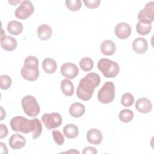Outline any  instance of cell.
I'll return each instance as SVG.
<instances>
[{"label": "cell", "instance_id": "obj_1", "mask_svg": "<svg viewBox=\"0 0 154 154\" xmlns=\"http://www.w3.org/2000/svg\"><path fill=\"white\" fill-rule=\"evenodd\" d=\"M13 131L24 134L32 133L33 140L41 135L42 125L38 119L29 120L22 116H16L11 119L10 122Z\"/></svg>", "mask_w": 154, "mask_h": 154}, {"label": "cell", "instance_id": "obj_2", "mask_svg": "<svg viewBox=\"0 0 154 154\" xmlns=\"http://www.w3.org/2000/svg\"><path fill=\"white\" fill-rule=\"evenodd\" d=\"M100 82V78L96 73H89L82 78L76 88V96L81 100H90L93 94L94 88Z\"/></svg>", "mask_w": 154, "mask_h": 154}, {"label": "cell", "instance_id": "obj_3", "mask_svg": "<svg viewBox=\"0 0 154 154\" xmlns=\"http://www.w3.org/2000/svg\"><path fill=\"white\" fill-rule=\"evenodd\" d=\"M20 74L22 78L29 81L37 79L39 76L38 60L35 56L30 55L26 57L23 66L21 69Z\"/></svg>", "mask_w": 154, "mask_h": 154}, {"label": "cell", "instance_id": "obj_4", "mask_svg": "<svg viewBox=\"0 0 154 154\" xmlns=\"http://www.w3.org/2000/svg\"><path fill=\"white\" fill-rule=\"evenodd\" d=\"M97 68L108 78L116 77L120 71L119 64L108 58L100 59L97 63Z\"/></svg>", "mask_w": 154, "mask_h": 154}, {"label": "cell", "instance_id": "obj_5", "mask_svg": "<svg viewBox=\"0 0 154 154\" xmlns=\"http://www.w3.org/2000/svg\"><path fill=\"white\" fill-rule=\"evenodd\" d=\"M21 104L24 112L28 116L36 117L40 112V106L36 99L31 95L24 96L22 99Z\"/></svg>", "mask_w": 154, "mask_h": 154}, {"label": "cell", "instance_id": "obj_6", "mask_svg": "<svg viewBox=\"0 0 154 154\" xmlns=\"http://www.w3.org/2000/svg\"><path fill=\"white\" fill-rule=\"evenodd\" d=\"M115 97V86L112 82L108 81L104 83L97 93L98 100L104 104L113 101Z\"/></svg>", "mask_w": 154, "mask_h": 154}, {"label": "cell", "instance_id": "obj_7", "mask_svg": "<svg viewBox=\"0 0 154 154\" xmlns=\"http://www.w3.org/2000/svg\"><path fill=\"white\" fill-rule=\"evenodd\" d=\"M137 17L139 22L151 23L154 19V2H147L144 7L138 12Z\"/></svg>", "mask_w": 154, "mask_h": 154}, {"label": "cell", "instance_id": "obj_8", "mask_svg": "<svg viewBox=\"0 0 154 154\" xmlns=\"http://www.w3.org/2000/svg\"><path fill=\"white\" fill-rule=\"evenodd\" d=\"M34 11V7L30 1H23L16 8L14 14L19 19H26L31 16Z\"/></svg>", "mask_w": 154, "mask_h": 154}, {"label": "cell", "instance_id": "obj_9", "mask_svg": "<svg viewBox=\"0 0 154 154\" xmlns=\"http://www.w3.org/2000/svg\"><path fill=\"white\" fill-rule=\"evenodd\" d=\"M42 120L48 130L59 127L62 123V117L58 112L45 113L42 117Z\"/></svg>", "mask_w": 154, "mask_h": 154}, {"label": "cell", "instance_id": "obj_10", "mask_svg": "<svg viewBox=\"0 0 154 154\" xmlns=\"http://www.w3.org/2000/svg\"><path fill=\"white\" fill-rule=\"evenodd\" d=\"M61 73L67 79H73L79 73V69L77 66L72 63H64L61 67Z\"/></svg>", "mask_w": 154, "mask_h": 154}, {"label": "cell", "instance_id": "obj_11", "mask_svg": "<svg viewBox=\"0 0 154 154\" xmlns=\"http://www.w3.org/2000/svg\"><path fill=\"white\" fill-rule=\"evenodd\" d=\"M131 26L125 22H120L118 23L114 28L116 35L122 40L128 38L131 34Z\"/></svg>", "mask_w": 154, "mask_h": 154}, {"label": "cell", "instance_id": "obj_12", "mask_svg": "<svg viewBox=\"0 0 154 154\" xmlns=\"http://www.w3.org/2000/svg\"><path fill=\"white\" fill-rule=\"evenodd\" d=\"M1 46L5 51H12L17 47V41L11 36L5 35V33H4L3 29H2Z\"/></svg>", "mask_w": 154, "mask_h": 154}, {"label": "cell", "instance_id": "obj_13", "mask_svg": "<svg viewBox=\"0 0 154 154\" xmlns=\"http://www.w3.org/2000/svg\"><path fill=\"white\" fill-rule=\"evenodd\" d=\"M26 139L19 134H14L10 138L8 143L10 146L15 150L22 149L26 144Z\"/></svg>", "mask_w": 154, "mask_h": 154}, {"label": "cell", "instance_id": "obj_14", "mask_svg": "<svg viewBox=\"0 0 154 154\" xmlns=\"http://www.w3.org/2000/svg\"><path fill=\"white\" fill-rule=\"evenodd\" d=\"M87 140L90 144L98 145L102 141V134L100 130L96 128L90 129L87 133Z\"/></svg>", "mask_w": 154, "mask_h": 154}, {"label": "cell", "instance_id": "obj_15", "mask_svg": "<svg viewBox=\"0 0 154 154\" xmlns=\"http://www.w3.org/2000/svg\"><path fill=\"white\" fill-rule=\"evenodd\" d=\"M135 108L140 112L146 114L151 111L152 104L150 100L147 98L141 97L136 101Z\"/></svg>", "mask_w": 154, "mask_h": 154}, {"label": "cell", "instance_id": "obj_16", "mask_svg": "<svg viewBox=\"0 0 154 154\" xmlns=\"http://www.w3.org/2000/svg\"><path fill=\"white\" fill-rule=\"evenodd\" d=\"M147 42L143 37H137L132 42V49L137 54H144L147 51Z\"/></svg>", "mask_w": 154, "mask_h": 154}, {"label": "cell", "instance_id": "obj_17", "mask_svg": "<svg viewBox=\"0 0 154 154\" xmlns=\"http://www.w3.org/2000/svg\"><path fill=\"white\" fill-rule=\"evenodd\" d=\"M37 37L41 40H49L52 36V31L51 27L47 24H42L37 28Z\"/></svg>", "mask_w": 154, "mask_h": 154}, {"label": "cell", "instance_id": "obj_18", "mask_svg": "<svg viewBox=\"0 0 154 154\" xmlns=\"http://www.w3.org/2000/svg\"><path fill=\"white\" fill-rule=\"evenodd\" d=\"M116 49L115 43L110 40H105L100 45V51L105 55H112Z\"/></svg>", "mask_w": 154, "mask_h": 154}, {"label": "cell", "instance_id": "obj_19", "mask_svg": "<svg viewBox=\"0 0 154 154\" xmlns=\"http://www.w3.org/2000/svg\"><path fill=\"white\" fill-rule=\"evenodd\" d=\"M85 111V106L79 102H75L69 108V113L73 117H82Z\"/></svg>", "mask_w": 154, "mask_h": 154}, {"label": "cell", "instance_id": "obj_20", "mask_svg": "<svg viewBox=\"0 0 154 154\" xmlns=\"http://www.w3.org/2000/svg\"><path fill=\"white\" fill-rule=\"evenodd\" d=\"M8 32L12 35H17L23 31V25L21 22L16 20H11L9 22L7 26Z\"/></svg>", "mask_w": 154, "mask_h": 154}, {"label": "cell", "instance_id": "obj_21", "mask_svg": "<svg viewBox=\"0 0 154 154\" xmlns=\"http://www.w3.org/2000/svg\"><path fill=\"white\" fill-rule=\"evenodd\" d=\"M57 63L56 61L50 58H46L43 60L42 62V67L44 71L49 74H52L55 72L57 70Z\"/></svg>", "mask_w": 154, "mask_h": 154}, {"label": "cell", "instance_id": "obj_22", "mask_svg": "<svg viewBox=\"0 0 154 154\" xmlns=\"http://www.w3.org/2000/svg\"><path fill=\"white\" fill-rule=\"evenodd\" d=\"M63 132L65 136L69 139L76 138L79 134V129L74 124H68L63 128Z\"/></svg>", "mask_w": 154, "mask_h": 154}, {"label": "cell", "instance_id": "obj_23", "mask_svg": "<svg viewBox=\"0 0 154 154\" xmlns=\"http://www.w3.org/2000/svg\"><path fill=\"white\" fill-rule=\"evenodd\" d=\"M63 93L67 96H71L74 93V86L73 83L68 79H63L60 84Z\"/></svg>", "mask_w": 154, "mask_h": 154}, {"label": "cell", "instance_id": "obj_24", "mask_svg": "<svg viewBox=\"0 0 154 154\" xmlns=\"http://www.w3.org/2000/svg\"><path fill=\"white\" fill-rule=\"evenodd\" d=\"M79 64L83 71L88 72L93 69L94 63L93 60L90 57H84L80 60Z\"/></svg>", "mask_w": 154, "mask_h": 154}, {"label": "cell", "instance_id": "obj_25", "mask_svg": "<svg viewBox=\"0 0 154 154\" xmlns=\"http://www.w3.org/2000/svg\"><path fill=\"white\" fill-rule=\"evenodd\" d=\"M119 117L122 122L128 123L132 120L134 117V112L131 109H124L119 112Z\"/></svg>", "mask_w": 154, "mask_h": 154}, {"label": "cell", "instance_id": "obj_26", "mask_svg": "<svg viewBox=\"0 0 154 154\" xmlns=\"http://www.w3.org/2000/svg\"><path fill=\"white\" fill-rule=\"evenodd\" d=\"M152 29L151 23H143L138 22L136 26L137 32L141 35H146L148 34Z\"/></svg>", "mask_w": 154, "mask_h": 154}, {"label": "cell", "instance_id": "obj_27", "mask_svg": "<svg viewBox=\"0 0 154 154\" xmlns=\"http://www.w3.org/2000/svg\"><path fill=\"white\" fill-rule=\"evenodd\" d=\"M65 3L66 7L73 11H78L82 6V2L80 0H66Z\"/></svg>", "mask_w": 154, "mask_h": 154}, {"label": "cell", "instance_id": "obj_28", "mask_svg": "<svg viewBox=\"0 0 154 154\" xmlns=\"http://www.w3.org/2000/svg\"><path fill=\"white\" fill-rule=\"evenodd\" d=\"M134 102V97L130 93H126L123 94L121 98V103L124 106H132Z\"/></svg>", "mask_w": 154, "mask_h": 154}, {"label": "cell", "instance_id": "obj_29", "mask_svg": "<svg viewBox=\"0 0 154 154\" xmlns=\"http://www.w3.org/2000/svg\"><path fill=\"white\" fill-rule=\"evenodd\" d=\"M11 79L9 76L7 75H3L0 76V87L1 89H8L11 85Z\"/></svg>", "mask_w": 154, "mask_h": 154}, {"label": "cell", "instance_id": "obj_30", "mask_svg": "<svg viewBox=\"0 0 154 154\" xmlns=\"http://www.w3.org/2000/svg\"><path fill=\"white\" fill-rule=\"evenodd\" d=\"M53 139L55 143L58 145L61 146L64 143V137L62 133L58 130H53L52 132Z\"/></svg>", "mask_w": 154, "mask_h": 154}, {"label": "cell", "instance_id": "obj_31", "mask_svg": "<svg viewBox=\"0 0 154 154\" xmlns=\"http://www.w3.org/2000/svg\"><path fill=\"white\" fill-rule=\"evenodd\" d=\"M84 4L85 5L89 8H97L100 3V0H84Z\"/></svg>", "mask_w": 154, "mask_h": 154}, {"label": "cell", "instance_id": "obj_32", "mask_svg": "<svg viewBox=\"0 0 154 154\" xmlns=\"http://www.w3.org/2000/svg\"><path fill=\"white\" fill-rule=\"evenodd\" d=\"M0 128H1L0 138L2 139V138H3L4 137H6L7 136L8 131L7 127L4 124H1L0 125Z\"/></svg>", "mask_w": 154, "mask_h": 154}, {"label": "cell", "instance_id": "obj_33", "mask_svg": "<svg viewBox=\"0 0 154 154\" xmlns=\"http://www.w3.org/2000/svg\"><path fill=\"white\" fill-rule=\"evenodd\" d=\"M97 153V150L94 147L91 146H87L85 147L82 151V153L84 154H96Z\"/></svg>", "mask_w": 154, "mask_h": 154}, {"label": "cell", "instance_id": "obj_34", "mask_svg": "<svg viewBox=\"0 0 154 154\" xmlns=\"http://www.w3.org/2000/svg\"><path fill=\"white\" fill-rule=\"evenodd\" d=\"M0 152L1 153H8V149H7V146L2 143V142H1L0 143Z\"/></svg>", "mask_w": 154, "mask_h": 154}, {"label": "cell", "instance_id": "obj_35", "mask_svg": "<svg viewBox=\"0 0 154 154\" xmlns=\"http://www.w3.org/2000/svg\"><path fill=\"white\" fill-rule=\"evenodd\" d=\"M1 120H2L6 116V113L5 111L4 110V109L3 108V107L1 108Z\"/></svg>", "mask_w": 154, "mask_h": 154}, {"label": "cell", "instance_id": "obj_36", "mask_svg": "<svg viewBox=\"0 0 154 154\" xmlns=\"http://www.w3.org/2000/svg\"><path fill=\"white\" fill-rule=\"evenodd\" d=\"M20 1L19 0V1H16V2L14 1H14H8V2H9V3H10V4H11L12 5H16V4H17L18 2H19Z\"/></svg>", "mask_w": 154, "mask_h": 154}, {"label": "cell", "instance_id": "obj_37", "mask_svg": "<svg viewBox=\"0 0 154 154\" xmlns=\"http://www.w3.org/2000/svg\"><path fill=\"white\" fill-rule=\"evenodd\" d=\"M67 153H70V152H72V153H79V151H77V150H69V151H67V152H66Z\"/></svg>", "mask_w": 154, "mask_h": 154}]
</instances>
